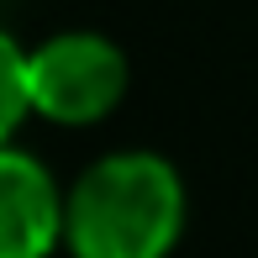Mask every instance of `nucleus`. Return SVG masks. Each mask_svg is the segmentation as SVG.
<instances>
[{
	"label": "nucleus",
	"instance_id": "obj_1",
	"mask_svg": "<svg viewBox=\"0 0 258 258\" xmlns=\"http://www.w3.org/2000/svg\"><path fill=\"white\" fill-rule=\"evenodd\" d=\"M184 179L153 148L100 153L69 184V258H169L184 232Z\"/></svg>",
	"mask_w": 258,
	"mask_h": 258
},
{
	"label": "nucleus",
	"instance_id": "obj_2",
	"mask_svg": "<svg viewBox=\"0 0 258 258\" xmlns=\"http://www.w3.org/2000/svg\"><path fill=\"white\" fill-rule=\"evenodd\" d=\"M32 116L53 126H100L126 100L132 63L105 32H53L32 48Z\"/></svg>",
	"mask_w": 258,
	"mask_h": 258
},
{
	"label": "nucleus",
	"instance_id": "obj_3",
	"mask_svg": "<svg viewBox=\"0 0 258 258\" xmlns=\"http://www.w3.org/2000/svg\"><path fill=\"white\" fill-rule=\"evenodd\" d=\"M69 190L27 148H0V258H53L63 248Z\"/></svg>",
	"mask_w": 258,
	"mask_h": 258
},
{
	"label": "nucleus",
	"instance_id": "obj_4",
	"mask_svg": "<svg viewBox=\"0 0 258 258\" xmlns=\"http://www.w3.org/2000/svg\"><path fill=\"white\" fill-rule=\"evenodd\" d=\"M32 48H21L6 27H0V148L21 132V121L32 116V79H27Z\"/></svg>",
	"mask_w": 258,
	"mask_h": 258
}]
</instances>
